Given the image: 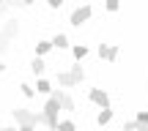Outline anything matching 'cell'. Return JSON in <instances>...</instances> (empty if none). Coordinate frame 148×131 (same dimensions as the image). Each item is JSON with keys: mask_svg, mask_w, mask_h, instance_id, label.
I'll list each match as a JSON object with an SVG mask.
<instances>
[{"mask_svg": "<svg viewBox=\"0 0 148 131\" xmlns=\"http://www.w3.org/2000/svg\"><path fill=\"white\" fill-rule=\"evenodd\" d=\"M60 98H63V90H52L47 98V104H44L41 115H44V126L47 128H58V120H60Z\"/></svg>", "mask_w": 148, "mask_h": 131, "instance_id": "obj_1", "label": "cell"}, {"mask_svg": "<svg viewBox=\"0 0 148 131\" xmlns=\"http://www.w3.org/2000/svg\"><path fill=\"white\" fill-rule=\"evenodd\" d=\"M82 79H85L82 66H71L69 71H58V82L63 85V88H74V85H82Z\"/></svg>", "mask_w": 148, "mask_h": 131, "instance_id": "obj_2", "label": "cell"}, {"mask_svg": "<svg viewBox=\"0 0 148 131\" xmlns=\"http://www.w3.org/2000/svg\"><path fill=\"white\" fill-rule=\"evenodd\" d=\"M14 120L19 126H44V115L41 112H27V109H14Z\"/></svg>", "mask_w": 148, "mask_h": 131, "instance_id": "obj_3", "label": "cell"}, {"mask_svg": "<svg viewBox=\"0 0 148 131\" xmlns=\"http://www.w3.org/2000/svg\"><path fill=\"white\" fill-rule=\"evenodd\" d=\"M90 14H93V8H90V5H79V8H74V11H71L69 22H71L74 27H82L85 22L90 19Z\"/></svg>", "mask_w": 148, "mask_h": 131, "instance_id": "obj_4", "label": "cell"}, {"mask_svg": "<svg viewBox=\"0 0 148 131\" xmlns=\"http://www.w3.org/2000/svg\"><path fill=\"white\" fill-rule=\"evenodd\" d=\"M88 98L93 101V104H99L101 109L110 107V96H107V90H101V88H90V90H88Z\"/></svg>", "mask_w": 148, "mask_h": 131, "instance_id": "obj_5", "label": "cell"}, {"mask_svg": "<svg viewBox=\"0 0 148 131\" xmlns=\"http://www.w3.org/2000/svg\"><path fill=\"white\" fill-rule=\"evenodd\" d=\"M99 55H101L104 60H110V63H112V60L118 58V47H115V44H101V47H99Z\"/></svg>", "mask_w": 148, "mask_h": 131, "instance_id": "obj_6", "label": "cell"}, {"mask_svg": "<svg viewBox=\"0 0 148 131\" xmlns=\"http://www.w3.org/2000/svg\"><path fill=\"white\" fill-rule=\"evenodd\" d=\"M16 33H19V25H16L14 19H8V22L3 25V30H0V36H3V38H14Z\"/></svg>", "mask_w": 148, "mask_h": 131, "instance_id": "obj_7", "label": "cell"}, {"mask_svg": "<svg viewBox=\"0 0 148 131\" xmlns=\"http://www.w3.org/2000/svg\"><path fill=\"white\" fill-rule=\"evenodd\" d=\"M49 49H55V47H52V41H44V38H41V41L36 44V58H44Z\"/></svg>", "mask_w": 148, "mask_h": 131, "instance_id": "obj_8", "label": "cell"}, {"mask_svg": "<svg viewBox=\"0 0 148 131\" xmlns=\"http://www.w3.org/2000/svg\"><path fill=\"white\" fill-rule=\"evenodd\" d=\"M52 47H55V49H66V47H69V38H66V33H58V36L52 38Z\"/></svg>", "mask_w": 148, "mask_h": 131, "instance_id": "obj_9", "label": "cell"}, {"mask_svg": "<svg viewBox=\"0 0 148 131\" xmlns=\"http://www.w3.org/2000/svg\"><path fill=\"white\" fill-rule=\"evenodd\" d=\"M110 120H112V109L107 107V109H101V112H99V117H96V123H99V126H107Z\"/></svg>", "mask_w": 148, "mask_h": 131, "instance_id": "obj_10", "label": "cell"}, {"mask_svg": "<svg viewBox=\"0 0 148 131\" xmlns=\"http://www.w3.org/2000/svg\"><path fill=\"white\" fill-rule=\"evenodd\" d=\"M44 68H47V66H44V60H41V58H36V60L30 63V71L36 74V77H41V74H44Z\"/></svg>", "mask_w": 148, "mask_h": 131, "instance_id": "obj_11", "label": "cell"}, {"mask_svg": "<svg viewBox=\"0 0 148 131\" xmlns=\"http://www.w3.org/2000/svg\"><path fill=\"white\" fill-rule=\"evenodd\" d=\"M60 107H63V112H74V98L69 93H63V98H60Z\"/></svg>", "mask_w": 148, "mask_h": 131, "instance_id": "obj_12", "label": "cell"}, {"mask_svg": "<svg viewBox=\"0 0 148 131\" xmlns=\"http://www.w3.org/2000/svg\"><path fill=\"white\" fill-rule=\"evenodd\" d=\"M36 88H38V93H44V96H49V93H52V85H49L44 77H38V85H36Z\"/></svg>", "mask_w": 148, "mask_h": 131, "instance_id": "obj_13", "label": "cell"}, {"mask_svg": "<svg viewBox=\"0 0 148 131\" xmlns=\"http://www.w3.org/2000/svg\"><path fill=\"white\" fill-rule=\"evenodd\" d=\"M71 52H74V60H82L85 55H88V47H85V44H77V47H74Z\"/></svg>", "mask_w": 148, "mask_h": 131, "instance_id": "obj_14", "label": "cell"}, {"mask_svg": "<svg viewBox=\"0 0 148 131\" xmlns=\"http://www.w3.org/2000/svg\"><path fill=\"white\" fill-rule=\"evenodd\" d=\"M104 8L110 11V14H115V11L121 8V0H104Z\"/></svg>", "mask_w": 148, "mask_h": 131, "instance_id": "obj_15", "label": "cell"}, {"mask_svg": "<svg viewBox=\"0 0 148 131\" xmlns=\"http://www.w3.org/2000/svg\"><path fill=\"white\" fill-rule=\"evenodd\" d=\"M74 120H58V131H74Z\"/></svg>", "mask_w": 148, "mask_h": 131, "instance_id": "obj_16", "label": "cell"}, {"mask_svg": "<svg viewBox=\"0 0 148 131\" xmlns=\"http://www.w3.org/2000/svg\"><path fill=\"white\" fill-rule=\"evenodd\" d=\"M134 120H137L140 126H148V109H140V112H137V117H134Z\"/></svg>", "mask_w": 148, "mask_h": 131, "instance_id": "obj_17", "label": "cell"}, {"mask_svg": "<svg viewBox=\"0 0 148 131\" xmlns=\"http://www.w3.org/2000/svg\"><path fill=\"white\" fill-rule=\"evenodd\" d=\"M22 88V96H25V98H33V96H36V88H30V85H19Z\"/></svg>", "mask_w": 148, "mask_h": 131, "instance_id": "obj_18", "label": "cell"}, {"mask_svg": "<svg viewBox=\"0 0 148 131\" xmlns=\"http://www.w3.org/2000/svg\"><path fill=\"white\" fill-rule=\"evenodd\" d=\"M123 131H140V123H137V120H129V123H123Z\"/></svg>", "mask_w": 148, "mask_h": 131, "instance_id": "obj_19", "label": "cell"}, {"mask_svg": "<svg viewBox=\"0 0 148 131\" xmlns=\"http://www.w3.org/2000/svg\"><path fill=\"white\" fill-rule=\"evenodd\" d=\"M49 3V8H60V5H63V0H47Z\"/></svg>", "mask_w": 148, "mask_h": 131, "instance_id": "obj_20", "label": "cell"}, {"mask_svg": "<svg viewBox=\"0 0 148 131\" xmlns=\"http://www.w3.org/2000/svg\"><path fill=\"white\" fill-rule=\"evenodd\" d=\"M5 5H22V0H5Z\"/></svg>", "mask_w": 148, "mask_h": 131, "instance_id": "obj_21", "label": "cell"}, {"mask_svg": "<svg viewBox=\"0 0 148 131\" xmlns=\"http://www.w3.org/2000/svg\"><path fill=\"white\" fill-rule=\"evenodd\" d=\"M19 131H36L33 126H19Z\"/></svg>", "mask_w": 148, "mask_h": 131, "instance_id": "obj_22", "label": "cell"}, {"mask_svg": "<svg viewBox=\"0 0 148 131\" xmlns=\"http://www.w3.org/2000/svg\"><path fill=\"white\" fill-rule=\"evenodd\" d=\"M33 3H36V0H22V5H33Z\"/></svg>", "mask_w": 148, "mask_h": 131, "instance_id": "obj_23", "label": "cell"}, {"mask_svg": "<svg viewBox=\"0 0 148 131\" xmlns=\"http://www.w3.org/2000/svg\"><path fill=\"white\" fill-rule=\"evenodd\" d=\"M5 8H8V5H5V0H0V11H5Z\"/></svg>", "mask_w": 148, "mask_h": 131, "instance_id": "obj_24", "label": "cell"}, {"mask_svg": "<svg viewBox=\"0 0 148 131\" xmlns=\"http://www.w3.org/2000/svg\"><path fill=\"white\" fill-rule=\"evenodd\" d=\"M5 71V63H3V60H0V74H3Z\"/></svg>", "mask_w": 148, "mask_h": 131, "instance_id": "obj_25", "label": "cell"}, {"mask_svg": "<svg viewBox=\"0 0 148 131\" xmlns=\"http://www.w3.org/2000/svg\"><path fill=\"white\" fill-rule=\"evenodd\" d=\"M0 131H16V128H11V126H5V128H0Z\"/></svg>", "mask_w": 148, "mask_h": 131, "instance_id": "obj_26", "label": "cell"}, {"mask_svg": "<svg viewBox=\"0 0 148 131\" xmlns=\"http://www.w3.org/2000/svg\"><path fill=\"white\" fill-rule=\"evenodd\" d=\"M140 131H148V126H140Z\"/></svg>", "mask_w": 148, "mask_h": 131, "instance_id": "obj_27", "label": "cell"}, {"mask_svg": "<svg viewBox=\"0 0 148 131\" xmlns=\"http://www.w3.org/2000/svg\"><path fill=\"white\" fill-rule=\"evenodd\" d=\"M49 131H58V128H49Z\"/></svg>", "mask_w": 148, "mask_h": 131, "instance_id": "obj_28", "label": "cell"}]
</instances>
